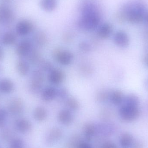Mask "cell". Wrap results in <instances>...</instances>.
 <instances>
[{
	"mask_svg": "<svg viewBox=\"0 0 148 148\" xmlns=\"http://www.w3.org/2000/svg\"><path fill=\"white\" fill-rule=\"evenodd\" d=\"M143 62L145 66L148 68V52L143 56Z\"/></svg>",
	"mask_w": 148,
	"mask_h": 148,
	"instance_id": "74e56055",
	"label": "cell"
},
{
	"mask_svg": "<svg viewBox=\"0 0 148 148\" xmlns=\"http://www.w3.org/2000/svg\"><path fill=\"white\" fill-rule=\"evenodd\" d=\"M16 70L21 76H25L28 74L30 70L29 64L26 61L21 60L17 62L16 65Z\"/></svg>",
	"mask_w": 148,
	"mask_h": 148,
	"instance_id": "ffe728a7",
	"label": "cell"
},
{
	"mask_svg": "<svg viewBox=\"0 0 148 148\" xmlns=\"http://www.w3.org/2000/svg\"><path fill=\"white\" fill-rule=\"evenodd\" d=\"M14 18V13L11 9L5 4H0V23H10Z\"/></svg>",
	"mask_w": 148,
	"mask_h": 148,
	"instance_id": "9c48e42d",
	"label": "cell"
},
{
	"mask_svg": "<svg viewBox=\"0 0 148 148\" xmlns=\"http://www.w3.org/2000/svg\"><path fill=\"white\" fill-rule=\"evenodd\" d=\"M147 7L143 0L129 1L122 6L116 18L120 23L127 21L132 24H140L144 21Z\"/></svg>",
	"mask_w": 148,
	"mask_h": 148,
	"instance_id": "6da1fadb",
	"label": "cell"
},
{
	"mask_svg": "<svg viewBox=\"0 0 148 148\" xmlns=\"http://www.w3.org/2000/svg\"><path fill=\"white\" fill-rule=\"evenodd\" d=\"M66 105L70 110H77L80 108V103L75 97H68L66 100Z\"/></svg>",
	"mask_w": 148,
	"mask_h": 148,
	"instance_id": "4316f807",
	"label": "cell"
},
{
	"mask_svg": "<svg viewBox=\"0 0 148 148\" xmlns=\"http://www.w3.org/2000/svg\"><path fill=\"white\" fill-rule=\"evenodd\" d=\"M144 86L146 89L148 90V78L145 80V82H144Z\"/></svg>",
	"mask_w": 148,
	"mask_h": 148,
	"instance_id": "7bdbcfd3",
	"label": "cell"
},
{
	"mask_svg": "<svg viewBox=\"0 0 148 148\" xmlns=\"http://www.w3.org/2000/svg\"><path fill=\"white\" fill-rule=\"evenodd\" d=\"M49 81L54 85L61 84L66 78V74L61 69L54 68L48 73Z\"/></svg>",
	"mask_w": 148,
	"mask_h": 148,
	"instance_id": "52a82bcc",
	"label": "cell"
},
{
	"mask_svg": "<svg viewBox=\"0 0 148 148\" xmlns=\"http://www.w3.org/2000/svg\"><path fill=\"white\" fill-rule=\"evenodd\" d=\"M112 24L109 23H104L99 26L97 31V35L103 40L108 39L113 32Z\"/></svg>",
	"mask_w": 148,
	"mask_h": 148,
	"instance_id": "4fadbf2b",
	"label": "cell"
},
{
	"mask_svg": "<svg viewBox=\"0 0 148 148\" xmlns=\"http://www.w3.org/2000/svg\"><path fill=\"white\" fill-rule=\"evenodd\" d=\"M32 49V45L31 42L28 40H24L19 42L16 47V54L20 57L27 56Z\"/></svg>",
	"mask_w": 148,
	"mask_h": 148,
	"instance_id": "8fae6325",
	"label": "cell"
},
{
	"mask_svg": "<svg viewBox=\"0 0 148 148\" xmlns=\"http://www.w3.org/2000/svg\"><path fill=\"white\" fill-rule=\"evenodd\" d=\"M5 132H3V133L2 135L3 136V138H4V139H9V137L10 136V134L9 133L8 131L7 130H5Z\"/></svg>",
	"mask_w": 148,
	"mask_h": 148,
	"instance_id": "ab89813d",
	"label": "cell"
},
{
	"mask_svg": "<svg viewBox=\"0 0 148 148\" xmlns=\"http://www.w3.org/2000/svg\"><path fill=\"white\" fill-rule=\"evenodd\" d=\"M64 38H65V40L69 41H70V40L73 39V36L70 33H67L64 36Z\"/></svg>",
	"mask_w": 148,
	"mask_h": 148,
	"instance_id": "f35d334b",
	"label": "cell"
},
{
	"mask_svg": "<svg viewBox=\"0 0 148 148\" xmlns=\"http://www.w3.org/2000/svg\"><path fill=\"white\" fill-rule=\"evenodd\" d=\"M38 65L39 66V69L43 73L47 72L49 73L55 68L50 62L45 60H42Z\"/></svg>",
	"mask_w": 148,
	"mask_h": 148,
	"instance_id": "f1b7e54d",
	"label": "cell"
},
{
	"mask_svg": "<svg viewBox=\"0 0 148 148\" xmlns=\"http://www.w3.org/2000/svg\"><path fill=\"white\" fill-rule=\"evenodd\" d=\"M79 48L84 52H89L91 49L90 45L87 42L82 41L80 42L79 45Z\"/></svg>",
	"mask_w": 148,
	"mask_h": 148,
	"instance_id": "836d02e7",
	"label": "cell"
},
{
	"mask_svg": "<svg viewBox=\"0 0 148 148\" xmlns=\"http://www.w3.org/2000/svg\"><path fill=\"white\" fill-rule=\"evenodd\" d=\"M109 92L104 90H101L97 92L96 99L100 103H104L109 99Z\"/></svg>",
	"mask_w": 148,
	"mask_h": 148,
	"instance_id": "f546056e",
	"label": "cell"
},
{
	"mask_svg": "<svg viewBox=\"0 0 148 148\" xmlns=\"http://www.w3.org/2000/svg\"><path fill=\"white\" fill-rule=\"evenodd\" d=\"M81 14L77 24L81 29L92 31L100 26L101 15L97 6L94 3L88 1L83 3L81 6Z\"/></svg>",
	"mask_w": 148,
	"mask_h": 148,
	"instance_id": "7a4b0ae2",
	"label": "cell"
},
{
	"mask_svg": "<svg viewBox=\"0 0 148 148\" xmlns=\"http://www.w3.org/2000/svg\"><path fill=\"white\" fill-rule=\"evenodd\" d=\"M58 118L61 123L66 125L71 124L74 119L72 112L69 109L60 110L58 114Z\"/></svg>",
	"mask_w": 148,
	"mask_h": 148,
	"instance_id": "5bb4252c",
	"label": "cell"
},
{
	"mask_svg": "<svg viewBox=\"0 0 148 148\" xmlns=\"http://www.w3.org/2000/svg\"><path fill=\"white\" fill-rule=\"evenodd\" d=\"M15 35L12 32H7L3 36L2 42L4 45L9 46L14 44L16 41Z\"/></svg>",
	"mask_w": 148,
	"mask_h": 148,
	"instance_id": "83f0119b",
	"label": "cell"
},
{
	"mask_svg": "<svg viewBox=\"0 0 148 148\" xmlns=\"http://www.w3.org/2000/svg\"><path fill=\"white\" fill-rule=\"evenodd\" d=\"M125 96L119 90H114L110 93L109 99L112 103L115 105H120L123 103Z\"/></svg>",
	"mask_w": 148,
	"mask_h": 148,
	"instance_id": "9a60e30c",
	"label": "cell"
},
{
	"mask_svg": "<svg viewBox=\"0 0 148 148\" xmlns=\"http://www.w3.org/2000/svg\"><path fill=\"white\" fill-rule=\"evenodd\" d=\"M7 116V111L3 109H0V127L4 126Z\"/></svg>",
	"mask_w": 148,
	"mask_h": 148,
	"instance_id": "1f68e13d",
	"label": "cell"
},
{
	"mask_svg": "<svg viewBox=\"0 0 148 148\" xmlns=\"http://www.w3.org/2000/svg\"><path fill=\"white\" fill-rule=\"evenodd\" d=\"M101 148H117L116 145L112 141H107L104 143Z\"/></svg>",
	"mask_w": 148,
	"mask_h": 148,
	"instance_id": "e575fe53",
	"label": "cell"
},
{
	"mask_svg": "<svg viewBox=\"0 0 148 148\" xmlns=\"http://www.w3.org/2000/svg\"><path fill=\"white\" fill-rule=\"evenodd\" d=\"M3 1H4L6 2H9L11 0H3Z\"/></svg>",
	"mask_w": 148,
	"mask_h": 148,
	"instance_id": "ee69618b",
	"label": "cell"
},
{
	"mask_svg": "<svg viewBox=\"0 0 148 148\" xmlns=\"http://www.w3.org/2000/svg\"><path fill=\"white\" fill-rule=\"evenodd\" d=\"M14 89L13 82L8 79L0 81V91L2 93L8 94L12 92Z\"/></svg>",
	"mask_w": 148,
	"mask_h": 148,
	"instance_id": "603a6c76",
	"label": "cell"
},
{
	"mask_svg": "<svg viewBox=\"0 0 148 148\" xmlns=\"http://www.w3.org/2000/svg\"><path fill=\"white\" fill-rule=\"evenodd\" d=\"M57 89L52 86L46 87L42 90L41 97L42 101L45 102H51L56 98Z\"/></svg>",
	"mask_w": 148,
	"mask_h": 148,
	"instance_id": "7c38bea8",
	"label": "cell"
},
{
	"mask_svg": "<svg viewBox=\"0 0 148 148\" xmlns=\"http://www.w3.org/2000/svg\"><path fill=\"white\" fill-rule=\"evenodd\" d=\"M131 148H145V146L142 142L135 141Z\"/></svg>",
	"mask_w": 148,
	"mask_h": 148,
	"instance_id": "d590c367",
	"label": "cell"
},
{
	"mask_svg": "<svg viewBox=\"0 0 148 148\" xmlns=\"http://www.w3.org/2000/svg\"><path fill=\"white\" fill-rule=\"evenodd\" d=\"M114 42L117 47L124 48L128 47L130 40L128 35L125 31L119 30L114 35Z\"/></svg>",
	"mask_w": 148,
	"mask_h": 148,
	"instance_id": "8992f818",
	"label": "cell"
},
{
	"mask_svg": "<svg viewBox=\"0 0 148 148\" xmlns=\"http://www.w3.org/2000/svg\"><path fill=\"white\" fill-rule=\"evenodd\" d=\"M45 80L44 73L40 69L34 70L31 75L29 85L30 91L34 94H37L42 90Z\"/></svg>",
	"mask_w": 148,
	"mask_h": 148,
	"instance_id": "5b68a950",
	"label": "cell"
},
{
	"mask_svg": "<svg viewBox=\"0 0 148 148\" xmlns=\"http://www.w3.org/2000/svg\"><path fill=\"white\" fill-rule=\"evenodd\" d=\"M83 129L85 138L88 140H90L95 132V125L91 123H88L84 125Z\"/></svg>",
	"mask_w": 148,
	"mask_h": 148,
	"instance_id": "484cf974",
	"label": "cell"
},
{
	"mask_svg": "<svg viewBox=\"0 0 148 148\" xmlns=\"http://www.w3.org/2000/svg\"><path fill=\"white\" fill-rule=\"evenodd\" d=\"M62 133L61 130L58 128L52 129L49 133L47 137V142L49 144L60 140L62 136Z\"/></svg>",
	"mask_w": 148,
	"mask_h": 148,
	"instance_id": "7402d4cb",
	"label": "cell"
},
{
	"mask_svg": "<svg viewBox=\"0 0 148 148\" xmlns=\"http://www.w3.org/2000/svg\"><path fill=\"white\" fill-rule=\"evenodd\" d=\"M23 102L17 97L13 98L9 102L8 110L12 114L19 115L23 113L24 109Z\"/></svg>",
	"mask_w": 148,
	"mask_h": 148,
	"instance_id": "ba28073f",
	"label": "cell"
},
{
	"mask_svg": "<svg viewBox=\"0 0 148 148\" xmlns=\"http://www.w3.org/2000/svg\"><path fill=\"white\" fill-rule=\"evenodd\" d=\"M140 100L139 97L135 94H130L124 97L123 104L139 107Z\"/></svg>",
	"mask_w": 148,
	"mask_h": 148,
	"instance_id": "d4e9b609",
	"label": "cell"
},
{
	"mask_svg": "<svg viewBox=\"0 0 148 148\" xmlns=\"http://www.w3.org/2000/svg\"><path fill=\"white\" fill-rule=\"evenodd\" d=\"M121 119L126 122H133L137 120L141 115L139 107L123 104L119 110Z\"/></svg>",
	"mask_w": 148,
	"mask_h": 148,
	"instance_id": "3957f363",
	"label": "cell"
},
{
	"mask_svg": "<svg viewBox=\"0 0 148 148\" xmlns=\"http://www.w3.org/2000/svg\"><path fill=\"white\" fill-rule=\"evenodd\" d=\"M3 53L1 47H0V61L2 60L3 59Z\"/></svg>",
	"mask_w": 148,
	"mask_h": 148,
	"instance_id": "b9f144b4",
	"label": "cell"
},
{
	"mask_svg": "<svg viewBox=\"0 0 148 148\" xmlns=\"http://www.w3.org/2000/svg\"><path fill=\"white\" fill-rule=\"evenodd\" d=\"M35 43L38 47H43L48 42V37L47 34L43 31L36 32L34 36Z\"/></svg>",
	"mask_w": 148,
	"mask_h": 148,
	"instance_id": "e0dca14e",
	"label": "cell"
},
{
	"mask_svg": "<svg viewBox=\"0 0 148 148\" xmlns=\"http://www.w3.org/2000/svg\"><path fill=\"white\" fill-rule=\"evenodd\" d=\"M143 21L145 22V23L148 25V11L146 12V14H145Z\"/></svg>",
	"mask_w": 148,
	"mask_h": 148,
	"instance_id": "60d3db41",
	"label": "cell"
},
{
	"mask_svg": "<svg viewBox=\"0 0 148 148\" xmlns=\"http://www.w3.org/2000/svg\"><path fill=\"white\" fill-rule=\"evenodd\" d=\"M134 141V136L129 133H123L120 137V145L123 148H131Z\"/></svg>",
	"mask_w": 148,
	"mask_h": 148,
	"instance_id": "2e32d148",
	"label": "cell"
},
{
	"mask_svg": "<svg viewBox=\"0 0 148 148\" xmlns=\"http://www.w3.org/2000/svg\"><path fill=\"white\" fill-rule=\"evenodd\" d=\"M68 95L69 92L66 88H61L59 89H57L56 98L61 101L66 100V99L69 97Z\"/></svg>",
	"mask_w": 148,
	"mask_h": 148,
	"instance_id": "4dcf8cb0",
	"label": "cell"
},
{
	"mask_svg": "<svg viewBox=\"0 0 148 148\" xmlns=\"http://www.w3.org/2000/svg\"><path fill=\"white\" fill-rule=\"evenodd\" d=\"M54 59L62 66H68L73 63L74 56L69 50L61 48H56L53 53Z\"/></svg>",
	"mask_w": 148,
	"mask_h": 148,
	"instance_id": "277c9868",
	"label": "cell"
},
{
	"mask_svg": "<svg viewBox=\"0 0 148 148\" xmlns=\"http://www.w3.org/2000/svg\"><path fill=\"white\" fill-rule=\"evenodd\" d=\"M27 56H28L29 61L34 65H38L42 60L40 53L36 49L32 48Z\"/></svg>",
	"mask_w": 148,
	"mask_h": 148,
	"instance_id": "cb8c5ba5",
	"label": "cell"
},
{
	"mask_svg": "<svg viewBox=\"0 0 148 148\" xmlns=\"http://www.w3.org/2000/svg\"><path fill=\"white\" fill-rule=\"evenodd\" d=\"M33 23L27 20H22L18 23L16 26V31L20 36H24L31 33L34 30Z\"/></svg>",
	"mask_w": 148,
	"mask_h": 148,
	"instance_id": "30bf717a",
	"label": "cell"
},
{
	"mask_svg": "<svg viewBox=\"0 0 148 148\" xmlns=\"http://www.w3.org/2000/svg\"><path fill=\"white\" fill-rule=\"evenodd\" d=\"M23 143L21 140L16 139L12 141L10 148H23Z\"/></svg>",
	"mask_w": 148,
	"mask_h": 148,
	"instance_id": "d6a6232c",
	"label": "cell"
},
{
	"mask_svg": "<svg viewBox=\"0 0 148 148\" xmlns=\"http://www.w3.org/2000/svg\"><path fill=\"white\" fill-rule=\"evenodd\" d=\"M48 112L44 107L39 106L35 109L34 116L36 121L42 122L45 121L47 117Z\"/></svg>",
	"mask_w": 148,
	"mask_h": 148,
	"instance_id": "44dd1931",
	"label": "cell"
},
{
	"mask_svg": "<svg viewBox=\"0 0 148 148\" xmlns=\"http://www.w3.org/2000/svg\"><path fill=\"white\" fill-rule=\"evenodd\" d=\"M0 148H1V147H0Z\"/></svg>",
	"mask_w": 148,
	"mask_h": 148,
	"instance_id": "f6af8a7d",
	"label": "cell"
},
{
	"mask_svg": "<svg viewBox=\"0 0 148 148\" xmlns=\"http://www.w3.org/2000/svg\"><path fill=\"white\" fill-rule=\"evenodd\" d=\"M16 127L20 132L26 133L30 130L32 127V124L27 119H20L16 122Z\"/></svg>",
	"mask_w": 148,
	"mask_h": 148,
	"instance_id": "ac0fdd59",
	"label": "cell"
},
{
	"mask_svg": "<svg viewBox=\"0 0 148 148\" xmlns=\"http://www.w3.org/2000/svg\"><path fill=\"white\" fill-rule=\"evenodd\" d=\"M40 6L42 10L47 12H51L56 9L57 7L56 0H40Z\"/></svg>",
	"mask_w": 148,
	"mask_h": 148,
	"instance_id": "d6986e66",
	"label": "cell"
},
{
	"mask_svg": "<svg viewBox=\"0 0 148 148\" xmlns=\"http://www.w3.org/2000/svg\"><path fill=\"white\" fill-rule=\"evenodd\" d=\"M76 148H91V147L87 143L81 142L78 143Z\"/></svg>",
	"mask_w": 148,
	"mask_h": 148,
	"instance_id": "8d00e7d4",
	"label": "cell"
}]
</instances>
